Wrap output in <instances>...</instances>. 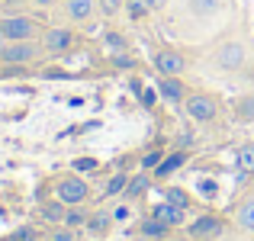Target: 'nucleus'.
<instances>
[{
    "mask_svg": "<svg viewBox=\"0 0 254 241\" xmlns=\"http://www.w3.org/2000/svg\"><path fill=\"white\" fill-rule=\"evenodd\" d=\"M64 212H68V209H64L62 199H58V203H45L42 206V219H45V222H64Z\"/></svg>",
    "mask_w": 254,
    "mask_h": 241,
    "instance_id": "nucleus-16",
    "label": "nucleus"
},
{
    "mask_svg": "<svg viewBox=\"0 0 254 241\" xmlns=\"http://www.w3.org/2000/svg\"><path fill=\"white\" fill-rule=\"evenodd\" d=\"M158 93H161L168 103H180V100H187V87L180 84V77H161V80H158Z\"/></svg>",
    "mask_w": 254,
    "mask_h": 241,
    "instance_id": "nucleus-8",
    "label": "nucleus"
},
{
    "mask_svg": "<svg viewBox=\"0 0 254 241\" xmlns=\"http://www.w3.org/2000/svg\"><path fill=\"white\" fill-rule=\"evenodd\" d=\"M126 183H129V177H126V174H113L110 183L103 186V196H116V193H123V190H126Z\"/></svg>",
    "mask_w": 254,
    "mask_h": 241,
    "instance_id": "nucleus-17",
    "label": "nucleus"
},
{
    "mask_svg": "<svg viewBox=\"0 0 254 241\" xmlns=\"http://www.w3.org/2000/svg\"><path fill=\"white\" fill-rule=\"evenodd\" d=\"M10 241H36V229H29V225H26V229H16L10 235Z\"/></svg>",
    "mask_w": 254,
    "mask_h": 241,
    "instance_id": "nucleus-27",
    "label": "nucleus"
},
{
    "mask_svg": "<svg viewBox=\"0 0 254 241\" xmlns=\"http://www.w3.org/2000/svg\"><path fill=\"white\" fill-rule=\"evenodd\" d=\"M148 183H151L148 174H135V177H132L129 183H126V190H123V193H126V199H138L145 190H148Z\"/></svg>",
    "mask_w": 254,
    "mask_h": 241,
    "instance_id": "nucleus-13",
    "label": "nucleus"
},
{
    "mask_svg": "<svg viewBox=\"0 0 254 241\" xmlns=\"http://www.w3.org/2000/svg\"><path fill=\"white\" fill-rule=\"evenodd\" d=\"M155 68L161 71V77H177L180 71L187 68V61H184V55H180V52H158L155 55Z\"/></svg>",
    "mask_w": 254,
    "mask_h": 241,
    "instance_id": "nucleus-6",
    "label": "nucleus"
},
{
    "mask_svg": "<svg viewBox=\"0 0 254 241\" xmlns=\"http://www.w3.org/2000/svg\"><path fill=\"white\" fill-rule=\"evenodd\" d=\"M23 3H26V0H3L6 10H16V6H23Z\"/></svg>",
    "mask_w": 254,
    "mask_h": 241,
    "instance_id": "nucleus-33",
    "label": "nucleus"
},
{
    "mask_svg": "<svg viewBox=\"0 0 254 241\" xmlns=\"http://www.w3.org/2000/svg\"><path fill=\"white\" fill-rule=\"evenodd\" d=\"M222 229H225L222 219H216V216H199V219H196V222H193L187 232H190V235L196 238V241H212V238L222 235Z\"/></svg>",
    "mask_w": 254,
    "mask_h": 241,
    "instance_id": "nucleus-5",
    "label": "nucleus"
},
{
    "mask_svg": "<svg viewBox=\"0 0 254 241\" xmlns=\"http://www.w3.org/2000/svg\"><path fill=\"white\" fill-rule=\"evenodd\" d=\"M126 216H129V209H126V206H119V209L113 212V219H126Z\"/></svg>",
    "mask_w": 254,
    "mask_h": 241,
    "instance_id": "nucleus-35",
    "label": "nucleus"
},
{
    "mask_svg": "<svg viewBox=\"0 0 254 241\" xmlns=\"http://www.w3.org/2000/svg\"><path fill=\"white\" fill-rule=\"evenodd\" d=\"M110 222H113V219L106 216V212H93V216L87 219V229H90V232H97V235H100V232H106V229H110Z\"/></svg>",
    "mask_w": 254,
    "mask_h": 241,
    "instance_id": "nucleus-18",
    "label": "nucleus"
},
{
    "mask_svg": "<svg viewBox=\"0 0 254 241\" xmlns=\"http://www.w3.org/2000/svg\"><path fill=\"white\" fill-rule=\"evenodd\" d=\"M164 196H168V203H174V206H180V209H187V206H190V196H187L184 190H177V186H171V190L164 193Z\"/></svg>",
    "mask_w": 254,
    "mask_h": 241,
    "instance_id": "nucleus-23",
    "label": "nucleus"
},
{
    "mask_svg": "<svg viewBox=\"0 0 254 241\" xmlns=\"http://www.w3.org/2000/svg\"><path fill=\"white\" fill-rule=\"evenodd\" d=\"M103 42H106V45H113L116 52H123V49H126V39L119 36V32H106V36H103Z\"/></svg>",
    "mask_w": 254,
    "mask_h": 241,
    "instance_id": "nucleus-28",
    "label": "nucleus"
},
{
    "mask_svg": "<svg viewBox=\"0 0 254 241\" xmlns=\"http://www.w3.org/2000/svg\"><path fill=\"white\" fill-rule=\"evenodd\" d=\"M39 23L26 13H10V16L0 19V39L3 42H26V39H36Z\"/></svg>",
    "mask_w": 254,
    "mask_h": 241,
    "instance_id": "nucleus-1",
    "label": "nucleus"
},
{
    "mask_svg": "<svg viewBox=\"0 0 254 241\" xmlns=\"http://www.w3.org/2000/svg\"><path fill=\"white\" fill-rule=\"evenodd\" d=\"M145 3H148V6H151V10H161V6H164V3H168V0H145Z\"/></svg>",
    "mask_w": 254,
    "mask_h": 241,
    "instance_id": "nucleus-34",
    "label": "nucleus"
},
{
    "mask_svg": "<svg viewBox=\"0 0 254 241\" xmlns=\"http://www.w3.org/2000/svg\"><path fill=\"white\" fill-rule=\"evenodd\" d=\"M184 212H187V209H180V206H174V203H168V199H164V203L155 206V212H151V216L161 219L164 225H171V229H174V225H184Z\"/></svg>",
    "mask_w": 254,
    "mask_h": 241,
    "instance_id": "nucleus-9",
    "label": "nucleus"
},
{
    "mask_svg": "<svg viewBox=\"0 0 254 241\" xmlns=\"http://www.w3.org/2000/svg\"><path fill=\"white\" fill-rule=\"evenodd\" d=\"M219 64H222V68H238V64L245 61V49L238 42H225L222 49H219Z\"/></svg>",
    "mask_w": 254,
    "mask_h": 241,
    "instance_id": "nucleus-10",
    "label": "nucleus"
},
{
    "mask_svg": "<svg viewBox=\"0 0 254 241\" xmlns=\"http://www.w3.org/2000/svg\"><path fill=\"white\" fill-rule=\"evenodd\" d=\"M113 64H116V68H123V71H132V68H135V58H132V55H123V52H116V55H113Z\"/></svg>",
    "mask_w": 254,
    "mask_h": 241,
    "instance_id": "nucleus-26",
    "label": "nucleus"
},
{
    "mask_svg": "<svg viewBox=\"0 0 254 241\" xmlns=\"http://www.w3.org/2000/svg\"><path fill=\"white\" fill-rule=\"evenodd\" d=\"M164 161V151L161 148H155V151H148V155L142 158V171H151V167H158Z\"/></svg>",
    "mask_w": 254,
    "mask_h": 241,
    "instance_id": "nucleus-25",
    "label": "nucleus"
},
{
    "mask_svg": "<svg viewBox=\"0 0 254 241\" xmlns=\"http://www.w3.org/2000/svg\"><path fill=\"white\" fill-rule=\"evenodd\" d=\"M87 219L90 216H84L77 206H71V209L64 212V225H68V229H81V225H87Z\"/></svg>",
    "mask_w": 254,
    "mask_h": 241,
    "instance_id": "nucleus-20",
    "label": "nucleus"
},
{
    "mask_svg": "<svg viewBox=\"0 0 254 241\" xmlns=\"http://www.w3.org/2000/svg\"><path fill=\"white\" fill-rule=\"evenodd\" d=\"M123 3H126V0H97V10L103 13V16H116Z\"/></svg>",
    "mask_w": 254,
    "mask_h": 241,
    "instance_id": "nucleus-24",
    "label": "nucleus"
},
{
    "mask_svg": "<svg viewBox=\"0 0 254 241\" xmlns=\"http://www.w3.org/2000/svg\"><path fill=\"white\" fill-rule=\"evenodd\" d=\"M238 225L248 229V232H254V199H248V203L242 206V212H238Z\"/></svg>",
    "mask_w": 254,
    "mask_h": 241,
    "instance_id": "nucleus-19",
    "label": "nucleus"
},
{
    "mask_svg": "<svg viewBox=\"0 0 254 241\" xmlns=\"http://www.w3.org/2000/svg\"><path fill=\"white\" fill-rule=\"evenodd\" d=\"M93 10H97V0H68V16L77 19V23L90 19Z\"/></svg>",
    "mask_w": 254,
    "mask_h": 241,
    "instance_id": "nucleus-11",
    "label": "nucleus"
},
{
    "mask_svg": "<svg viewBox=\"0 0 254 241\" xmlns=\"http://www.w3.org/2000/svg\"><path fill=\"white\" fill-rule=\"evenodd\" d=\"M184 164H187V151H174V155H168L161 164L155 167V177H168V174H174L177 167H184Z\"/></svg>",
    "mask_w": 254,
    "mask_h": 241,
    "instance_id": "nucleus-12",
    "label": "nucleus"
},
{
    "mask_svg": "<svg viewBox=\"0 0 254 241\" xmlns=\"http://www.w3.org/2000/svg\"><path fill=\"white\" fill-rule=\"evenodd\" d=\"M32 3H36V6H52L55 0H32Z\"/></svg>",
    "mask_w": 254,
    "mask_h": 241,
    "instance_id": "nucleus-36",
    "label": "nucleus"
},
{
    "mask_svg": "<svg viewBox=\"0 0 254 241\" xmlns=\"http://www.w3.org/2000/svg\"><path fill=\"white\" fill-rule=\"evenodd\" d=\"M142 103L145 106H155V90H142Z\"/></svg>",
    "mask_w": 254,
    "mask_h": 241,
    "instance_id": "nucleus-32",
    "label": "nucleus"
},
{
    "mask_svg": "<svg viewBox=\"0 0 254 241\" xmlns=\"http://www.w3.org/2000/svg\"><path fill=\"white\" fill-rule=\"evenodd\" d=\"M235 167H238L242 174H251V171H254V145H242V148H238Z\"/></svg>",
    "mask_w": 254,
    "mask_h": 241,
    "instance_id": "nucleus-15",
    "label": "nucleus"
},
{
    "mask_svg": "<svg viewBox=\"0 0 254 241\" xmlns=\"http://www.w3.org/2000/svg\"><path fill=\"white\" fill-rule=\"evenodd\" d=\"M97 167V161L93 158H81V161H74V171H93Z\"/></svg>",
    "mask_w": 254,
    "mask_h": 241,
    "instance_id": "nucleus-31",
    "label": "nucleus"
},
{
    "mask_svg": "<svg viewBox=\"0 0 254 241\" xmlns=\"http://www.w3.org/2000/svg\"><path fill=\"white\" fill-rule=\"evenodd\" d=\"M238 113H242L245 119H254V97H245L242 103H238Z\"/></svg>",
    "mask_w": 254,
    "mask_h": 241,
    "instance_id": "nucleus-29",
    "label": "nucleus"
},
{
    "mask_svg": "<svg viewBox=\"0 0 254 241\" xmlns=\"http://www.w3.org/2000/svg\"><path fill=\"white\" fill-rule=\"evenodd\" d=\"M168 232H171V225H164L161 219H155V216L142 222V235H145V238H164Z\"/></svg>",
    "mask_w": 254,
    "mask_h": 241,
    "instance_id": "nucleus-14",
    "label": "nucleus"
},
{
    "mask_svg": "<svg viewBox=\"0 0 254 241\" xmlns=\"http://www.w3.org/2000/svg\"><path fill=\"white\" fill-rule=\"evenodd\" d=\"M36 55H39V45L32 39H26V42H6L3 52H0V61L3 64H29Z\"/></svg>",
    "mask_w": 254,
    "mask_h": 241,
    "instance_id": "nucleus-4",
    "label": "nucleus"
},
{
    "mask_svg": "<svg viewBox=\"0 0 254 241\" xmlns=\"http://www.w3.org/2000/svg\"><path fill=\"white\" fill-rule=\"evenodd\" d=\"M3 45H6V42H3V39H0V52H3Z\"/></svg>",
    "mask_w": 254,
    "mask_h": 241,
    "instance_id": "nucleus-37",
    "label": "nucleus"
},
{
    "mask_svg": "<svg viewBox=\"0 0 254 241\" xmlns=\"http://www.w3.org/2000/svg\"><path fill=\"white\" fill-rule=\"evenodd\" d=\"M190 10L196 13V16H206V13L219 10V0H190Z\"/></svg>",
    "mask_w": 254,
    "mask_h": 241,
    "instance_id": "nucleus-21",
    "label": "nucleus"
},
{
    "mask_svg": "<svg viewBox=\"0 0 254 241\" xmlns=\"http://www.w3.org/2000/svg\"><path fill=\"white\" fill-rule=\"evenodd\" d=\"M42 45H45L49 52H68L71 45H74V32H71V29H58V26H52V29H45Z\"/></svg>",
    "mask_w": 254,
    "mask_h": 241,
    "instance_id": "nucleus-7",
    "label": "nucleus"
},
{
    "mask_svg": "<svg viewBox=\"0 0 254 241\" xmlns=\"http://www.w3.org/2000/svg\"><path fill=\"white\" fill-rule=\"evenodd\" d=\"M55 193L64 206H81L84 199L90 196V186H87V180H81V177H62L58 186H55Z\"/></svg>",
    "mask_w": 254,
    "mask_h": 241,
    "instance_id": "nucleus-3",
    "label": "nucleus"
},
{
    "mask_svg": "<svg viewBox=\"0 0 254 241\" xmlns=\"http://www.w3.org/2000/svg\"><path fill=\"white\" fill-rule=\"evenodd\" d=\"M126 10H129V16H132V19H142L145 13L151 10V6L145 3V0H126Z\"/></svg>",
    "mask_w": 254,
    "mask_h": 241,
    "instance_id": "nucleus-22",
    "label": "nucleus"
},
{
    "mask_svg": "<svg viewBox=\"0 0 254 241\" xmlns=\"http://www.w3.org/2000/svg\"><path fill=\"white\" fill-rule=\"evenodd\" d=\"M187 113H190V119H196V122H212L219 113V103L216 97H209V93H187Z\"/></svg>",
    "mask_w": 254,
    "mask_h": 241,
    "instance_id": "nucleus-2",
    "label": "nucleus"
},
{
    "mask_svg": "<svg viewBox=\"0 0 254 241\" xmlns=\"http://www.w3.org/2000/svg\"><path fill=\"white\" fill-rule=\"evenodd\" d=\"M52 241H77V235H74V229H58L52 235Z\"/></svg>",
    "mask_w": 254,
    "mask_h": 241,
    "instance_id": "nucleus-30",
    "label": "nucleus"
}]
</instances>
